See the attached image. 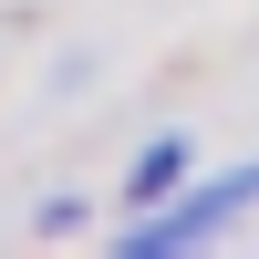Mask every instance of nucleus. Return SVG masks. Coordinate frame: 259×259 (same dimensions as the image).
<instances>
[{
  "mask_svg": "<svg viewBox=\"0 0 259 259\" xmlns=\"http://www.w3.org/2000/svg\"><path fill=\"white\" fill-rule=\"evenodd\" d=\"M187 177H197V145H187V135H156L135 166H124V207H156V197H177Z\"/></svg>",
  "mask_w": 259,
  "mask_h": 259,
  "instance_id": "f03ea898",
  "label": "nucleus"
},
{
  "mask_svg": "<svg viewBox=\"0 0 259 259\" xmlns=\"http://www.w3.org/2000/svg\"><path fill=\"white\" fill-rule=\"evenodd\" d=\"M73 228H83V197H52V207L31 218V239H73Z\"/></svg>",
  "mask_w": 259,
  "mask_h": 259,
  "instance_id": "7ed1b4c3",
  "label": "nucleus"
},
{
  "mask_svg": "<svg viewBox=\"0 0 259 259\" xmlns=\"http://www.w3.org/2000/svg\"><path fill=\"white\" fill-rule=\"evenodd\" d=\"M239 207H259V166H228V177H207V187L187 177L177 197H156V207H145V228H124L114 249H124V259H187V249L218 239Z\"/></svg>",
  "mask_w": 259,
  "mask_h": 259,
  "instance_id": "f257e3e1",
  "label": "nucleus"
}]
</instances>
